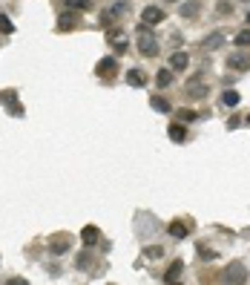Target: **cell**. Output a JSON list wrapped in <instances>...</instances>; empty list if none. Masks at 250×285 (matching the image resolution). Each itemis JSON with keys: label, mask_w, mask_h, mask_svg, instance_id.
<instances>
[{"label": "cell", "mask_w": 250, "mask_h": 285, "mask_svg": "<svg viewBox=\"0 0 250 285\" xmlns=\"http://www.w3.org/2000/svg\"><path fill=\"white\" fill-rule=\"evenodd\" d=\"M141 20H144V26H158V23L164 20V9H158V6H147V9L141 12Z\"/></svg>", "instance_id": "4"}, {"label": "cell", "mask_w": 250, "mask_h": 285, "mask_svg": "<svg viewBox=\"0 0 250 285\" xmlns=\"http://www.w3.org/2000/svg\"><path fill=\"white\" fill-rule=\"evenodd\" d=\"M224 283H236V285L248 283V271H245V265H242V262H230V265L224 268Z\"/></svg>", "instance_id": "2"}, {"label": "cell", "mask_w": 250, "mask_h": 285, "mask_svg": "<svg viewBox=\"0 0 250 285\" xmlns=\"http://www.w3.org/2000/svg\"><path fill=\"white\" fill-rule=\"evenodd\" d=\"M187 52H173V58H170V69H176V72H181V69H187Z\"/></svg>", "instance_id": "14"}, {"label": "cell", "mask_w": 250, "mask_h": 285, "mask_svg": "<svg viewBox=\"0 0 250 285\" xmlns=\"http://www.w3.org/2000/svg\"><path fill=\"white\" fill-rule=\"evenodd\" d=\"M167 230H170V236H176V239H184V236L190 233L187 222H181V219H173V222H170V228H167Z\"/></svg>", "instance_id": "11"}, {"label": "cell", "mask_w": 250, "mask_h": 285, "mask_svg": "<svg viewBox=\"0 0 250 285\" xmlns=\"http://www.w3.org/2000/svg\"><path fill=\"white\" fill-rule=\"evenodd\" d=\"M167 133H170V138H173L176 144H181V141L187 138V130H184L181 124H170V127H167Z\"/></svg>", "instance_id": "16"}, {"label": "cell", "mask_w": 250, "mask_h": 285, "mask_svg": "<svg viewBox=\"0 0 250 285\" xmlns=\"http://www.w3.org/2000/svg\"><path fill=\"white\" fill-rule=\"evenodd\" d=\"M144 256H147V259H161V256H164V248H161V245H150Z\"/></svg>", "instance_id": "23"}, {"label": "cell", "mask_w": 250, "mask_h": 285, "mask_svg": "<svg viewBox=\"0 0 250 285\" xmlns=\"http://www.w3.org/2000/svg\"><path fill=\"white\" fill-rule=\"evenodd\" d=\"M0 101L9 107V113H12V115H23V107L18 104V93H15V90H6V93L0 95Z\"/></svg>", "instance_id": "7"}, {"label": "cell", "mask_w": 250, "mask_h": 285, "mask_svg": "<svg viewBox=\"0 0 250 285\" xmlns=\"http://www.w3.org/2000/svg\"><path fill=\"white\" fill-rule=\"evenodd\" d=\"M63 3L72 12H89V6H92V0H63Z\"/></svg>", "instance_id": "18"}, {"label": "cell", "mask_w": 250, "mask_h": 285, "mask_svg": "<svg viewBox=\"0 0 250 285\" xmlns=\"http://www.w3.org/2000/svg\"><path fill=\"white\" fill-rule=\"evenodd\" d=\"M49 251L55 253V256H61V253L69 251V233H58V236H52V239H49Z\"/></svg>", "instance_id": "8"}, {"label": "cell", "mask_w": 250, "mask_h": 285, "mask_svg": "<svg viewBox=\"0 0 250 285\" xmlns=\"http://www.w3.org/2000/svg\"><path fill=\"white\" fill-rule=\"evenodd\" d=\"M181 118H184V121H196V118H198V115H196V113H193V110H181Z\"/></svg>", "instance_id": "27"}, {"label": "cell", "mask_w": 250, "mask_h": 285, "mask_svg": "<svg viewBox=\"0 0 250 285\" xmlns=\"http://www.w3.org/2000/svg\"><path fill=\"white\" fill-rule=\"evenodd\" d=\"M156 84L158 87H170V84H173V69H158Z\"/></svg>", "instance_id": "19"}, {"label": "cell", "mask_w": 250, "mask_h": 285, "mask_svg": "<svg viewBox=\"0 0 250 285\" xmlns=\"http://www.w3.org/2000/svg\"><path fill=\"white\" fill-rule=\"evenodd\" d=\"M221 104H224V107H236V104H239V93L227 90V93L221 95Z\"/></svg>", "instance_id": "22"}, {"label": "cell", "mask_w": 250, "mask_h": 285, "mask_svg": "<svg viewBox=\"0 0 250 285\" xmlns=\"http://www.w3.org/2000/svg\"><path fill=\"white\" fill-rule=\"evenodd\" d=\"M138 49H141V55H144V58H156V55H158V40L147 29H144V26L138 29Z\"/></svg>", "instance_id": "1"}, {"label": "cell", "mask_w": 250, "mask_h": 285, "mask_svg": "<svg viewBox=\"0 0 250 285\" xmlns=\"http://www.w3.org/2000/svg\"><path fill=\"white\" fill-rule=\"evenodd\" d=\"M0 32H3V35H12V32H15V26H12V20H9L6 15H0Z\"/></svg>", "instance_id": "25"}, {"label": "cell", "mask_w": 250, "mask_h": 285, "mask_svg": "<svg viewBox=\"0 0 250 285\" xmlns=\"http://www.w3.org/2000/svg\"><path fill=\"white\" fill-rule=\"evenodd\" d=\"M98 236H101V233H98V228H95V225H87V228L81 230V239H84V245H87V248H92L95 242H98Z\"/></svg>", "instance_id": "13"}, {"label": "cell", "mask_w": 250, "mask_h": 285, "mask_svg": "<svg viewBox=\"0 0 250 285\" xmlns=\"http://www.w3.org/2000/svg\"><path fill=\"white\" fill-rule=\"evenodd\" d=\"M198 9H201V0H187V3H181V18H196Z\"/></svg>", "instance_id": "15"}, {"label": "cell", "mask_w": 250, "mask_h": 285, "mask_svg": "<svg viewBox=\"0 0 250 285\" xmlns=\"http://www.w3.org/2000/svg\"><path fill=\"white\" fill-rule=\"evenodd\" d=\"M126 81H129L132 87H144V84H147V75H144L141 69H129V72H126Z\"/></svg>", "instance_id": "17"}, {"label": "cell", "mask_w": 250, "mask_h": 285, "mask_svg": "<svg viewBox=\"0 0 250 285\" xmlns=\"http://www.w3.org/2000/svg\"><path fill=\"white\" fill-rule=\"evenodd\" d=\"M95 72H98L101 78H115V72H118V61H115V58H101L98 66H95Z\"/></svg>", "instance_id": "5"}, {"label": "cell", "mask_w": 250, "mask_h": 285, "mask_svg": "<svg viewBox=\"0 0 250 285\" xmlns=\"http://www.w3.org/2000/svg\"><path fill=\"white\" fill-rule=\"evenodd\" d=\"M184 93H187V98H193V101L204 98V95H207V84H204V78H201V75L190 78L187 84H184Z\"/></svg>", "instance_id": "3"}, {"label": "cell", "mask_w": 250, "mask_h": 285, "mask_svg": "<svg viewBox=\"0 0 250 285\" xmlns=\"http://www.w3.org/2000/svg\"><path fill=\"white\" fill-rule=\"evenodd\" d=\"M236 43H239V46H250V26L236 35Z\"/></svg>", "instance_id": "24"}, {"label": "cell", "mask_w": 250, "mask_h": 285, "mask_svg": "<svg viewBox=\"0 0 250 285\" xmlns=\"http://www.w3.org/2000/svg\"><path fill=\"white\" fill-rule=\"evenodd\" d=\"M75 26H78V15H75L72 9L61 12V18H58V29H61V32H72Z\"/></svg>", "instance_id": "9"}, {"label": "cell", "mask_w": 250, "mask_h": 285, "mask_svg": "<svg viewBox=\"0 0 250 285\" xmlns=\"http://www.w3.org/2000/svg\"><path fill=\"white\" fill-rule=\"evenodd\" d=\"M75 265L81 268V271H87L89 265H92V256H89V251H84V253H78V259H75Z\"/></svg>", "instance_id": "21"}, {"label": "cell", "mask_w": 250, "mask_h": 285, "mask_svg": "<svg viewBox=\"0 0 250 285\" xmlns=\"http://www.w3.org/2000/svg\"><path fill=\"white\" fill-rule=\"evenodd\" d=\"M224 38H227V35H224V32H210V35H207V38H204V43H201V49H207V52H216V49H219L221 43H224Z\"/></svg>", "instance_id": "10"}, {"label": "cell", "mask_w": 250, "mask_h": 285, "mask_svg": "<svg viewBox=\"0 0 250 285\" xmlns=\"http://www.w3.org/2000/svg\"><path fill=\"white\" fill-rule=\"evenodd\" d=\"M248 121H250V115H248Z\"/></svg>", "instance_id": "30"}, {"label": "cell", "mask_w": 250, "mask_h": 285, "mask_svg": "<svg viewBox=\"0 0 250 285\" xmlns=\"http://www.w3.org/2000/svg\"><path fill=\"white\" fill-rule=\"evenodd\" d=\"M248 23H250V12H248Z\"/></svg>", "instance_id": "28"}, {"label": "cell", "mask_w": 250, "mask_h": 285, "mask_svg": "<svg viewBox=\"0 0 250 285\" xmlns=\"http://www.w3.org/2000/svg\"><path fill=\"white\" fill-rule=\"evenodd\" d=\"M167 3H176V0H167Z\"/></svg>", "instance_id": "29"}, {"label": "cell", "mask_w": 250, "mask_h": 285, "mask_svg": "<svg viewBox=\"0 0 250 285\" xmlns=\"http://www.w3.org/2000/svg\"><path fill=\"white\" fill-rule=\"evenodd\" d=\"M196 251H198V259H207V262H210V259H216V251H210V248H204V245H198Z\"/></svg>", "instance_id": "26"}, {"label": "cell", "mask_w": 250, "mask_h": 285, "mask_svg": "<svg viewBox=\"0 0 250 285\" xmlns=\"http://www.w3.org/2000/svg\"><path fill=\"white\" fill-rule=\"evenodd\" d=\"M150 104H153V110H158V113H170V101H167V98H161V95H153V98H150Z\"/></svg>", "instance_id": "20"}, {"label": "cell", "mask_w": 250, "mask_h": 285, "mask_svg": "<svg viewBox=\"0 0 250 285\" xmlns=\"http://www.w3.org/2000/svg\"><path fill=\"white\" fill-rule=\"evenodd\" d=\"M227 66H233L236 72H248L250 69V55L248 52H233V55L227 58Z\"/></svg>", "instance_id": "6"}, {"label": "cell", "mask_w": 250, "mask_h": 285, "mask_svg": "<svg viewBox=\"0 0 250 285\" xmlns=\"http://www.w3.org/2000/svg\"><path fill=\"white\" fill-rule=\"evenodd\" d=\"M181 271H184V262H181V259L170 262V268H167V274H164V283H176V280L181 277Z\"/></svg>", "instance_id": "12"}]
</instances>
